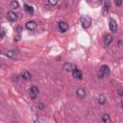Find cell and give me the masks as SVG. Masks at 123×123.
Masks as SVG:
<instances>
[{
  "instance_id": "obj_1",
  "label": "cell",
  "mask_w": 123,
  "mask_h": 123,
  "mask_svg": "<svg viewBox=\"0 0 123 123\" xmlns=\"http://www.w3.org/2000/svg\"><path fill=\"white\" fill-rule=\"evenodd\" d=\"M80 20H81L82 26L85 29H87V28L90 27V25H91V18H90V16H88L86 14V15H82L81 18H80Z\"/></svg>"
},
{
  "instance_id": "obj_2",
  "label": "cell",
  "mask_w": 123,
  "mask_h": 123,
  "mask_svg": "<svg viewBox=\"0 0 123 123\" xmlns=\"http://www.w3.org/2000/svg\"><path fill=\"white\" fill-rule=\"evenodd\" d=\"M6 17L10 21H16L17 18H18V14L15 13L14 12H12V11H10V12H8L6 13Z\"/></svg>"
},
{
  "instance_id": "obj_3",
  "label": "cell",
  "mask_w": 123,
  "mask_h": 123,
  "mask_svg": "<svg viewBox=\"0 0 123 123\" xmlns=\"http://www.w3.org/2000/svg\"><path fill=\"white\" fill-rule=\"evenodd\" d=\"M38 92H39L38 88L36 86H31V88L29 90V95H30V97L32 99H36L37 96V94H38Z\"/></svg>"
},
{
  "instance_id": "obj_4",
  "label": "cell",
  "mask_w": 123,
  "mask_h": 123,
  "mask_svg": "<svg viewBox=\"0 0 123 123\" xmlns=\"http://www.w3.org/2000/svg\"><path fill=\"white\" fill-rule=\"evenodd\" d=\"M109 26H110V30L111 31V33H116L117 32V23L114 19H110V23H109Z\"/></svg>"
},
{
  "instance_id": "obj_5",
  "label": "cell",
  "mask_w": 123,
  "mask_h": 123,
  "mask_svg": "<svg viewBox=\"0 0 123 123\" xmlns=\"http://www.w3.org/2000/svg\"><path fill=\"white\" fill-rule=\"evenodd\" d=\"M58 27H59L60 31H61V32H62V33L66 32V31L68 30V28H69L68 24H67L66 22H64V21H61V22H59V24H58Z\"/></svg>"
},
{
  "instance_id": "obj_6",
  "label": "cell",
  "mask_w": 123,
  "mask_h": 123,
  "mask_svg": "<svg viewBox=\"0 0 123 123\" xmlns=\"http://www.w3.org/2000/svg\"><path fill=\"white\" fill-rule=\"evenodd\" d=\"M62 68H63L64 71H67V72L71 71V72H72V70H73L74 68H76V66H75L73 63H71V62H66V63L63 64Z\"/></svg>"
},
{
  "instance_id": "obj_7",
  "label": "cell",
  "mask_w": 123,
  "mask_h": 123,
  "mask_svg": "<svg viewBox=\"0 0 123 123\" xmlns=\"http://www.w3.org/2000/svg\"><path fill=\"white\" fill-rule=\"evenodd\" d=\"M72 75H73V77H75V78H77V79H79V80H81V79L83 78V73H82L81 70L78 69L77 67L72 70Z\"/></svg>"
},
{
  "instance_id": "obj_8",
  "label": "cell",
  "mask_w": 123,
  "mask_h": 123,
  "mask_svg": "<svg viewBox=\"0 0 123 123\" xmlns=\"http://www.w3.org/2000/svg\"><path fill=\"white\" fill-rule=\"evenodd\" d=\"M99 70L101 71V73L103 74V76H108V75L110 74V67H109L108 65H106V64H103V65L100 67Z\"/></svg>"
},
{
  "instance_id": "obj_9",
  "label": "cell",
  "mask_w": 123,
  "mask_h": 123,
  "mask_svg": "<svg viewBox=\"0 0 123 123\" xmlns=\"http://www.w3.org/2000/svg\"><path fill=\"white\" fill-rule=\"evenodd\" d=\"M26 28L28 29V30H31V31H33V30H35L36 28H37V23L35 22V21H33V20H31V21H28L27 23H26Z\"/></svg>"
},
{
  "instance_id": "obj_10",
  "label": "cell",
  "mask_w": 123,
  "mask_h": 123,
  "mask_svg": "<svg viewBox=\"0 0 123 123\" xmlns=\"http://www.w3.org/2000/svg\"><path fill=\"white\" fill-rule=\"evenodd\" d=\"M111 41H112V37L111 36V35H105V37H104V44H105V46H109L111 43Z\"/></svg>"
},
{
  "instance_id": "obj_11",
  "label": "cell",
  "mask_w": 123,
  "mask_h": 123,
  "mask_svg": "<svg viewBox=\"0 0 123 123\" xmlns=\"http://www.w3.org/2000/svg\"><path fill=\"white\" fill-rule=\"evenodd\" d=\"M6 56L10 59H15L17 57V52L14 50H9L6 52Z\"/></svg>"
},
{
  "instance_id": "obj_12",
  "label": "cell",
  "mask_w": 123,
  "mask_h": 123,
  "mask_svg": "<svg viewBox=\"0 0 123 123\" xmlns=\"http://www.w3.org/2000/svg\"><path fill=\"white\" fill-rule=\"evenodd\" d=\"M76 94H77V96L79 97V98H84V97H86V90L84 89V88H78L77 90H76Z\"/></svg>"
},
{
  "instance_id": "obj_13",
  "label": "cell",
  "mask_w": 123,
  "mask_h": 123,
  "mask_svg": "<svg viewBox=\"0 0 123 123\" xmlns=\"http://www.w3.org/2000/svg\"><path fill=\"white\" fill-rule=\"evenodd\" d=\"M24 9H25V11H26L29 14H33V13H34V8H33L31 5L25 3V4H24Z\"/></svg>"
},
{
  "instance_id": "obj_14",
  "label": "cell",
  "mask_w": 123,
  "mask_h": 123,
  "mask_svg": "<svg viewBox=\"0 0 123 123\" xmlns=\"http://www.w3.org/2000/svg\"><path fill=\"white\" fill-rule=\"evenodd\" d=\"M21 77L25 80V81H30L31 80V74H30V72L29 71H24L23 73H22V75H21Z\"/></svg>"
},
{
  "instance_id": "obj_15",
  "label": "cell",
  "mask_w": 123,
  "mask_h": 123,
  "mask_svg": "<svg viewBox=\"0 0 123 123\" xmlns=\"http://www.w3.org/2000/svg\"><path fill=\"white\" fill-rule=\"evenodd\" d=\"M102 120H103L104 123H111V119L110 115L107 114V113L103 114V116H102Z\"/></svg>"
},
{
  "instance_id": "obj_16",
  "label": "cell",
  "mask_w": 123,
  "mask_h": 123,
  "mask_svg": "<svg viewBox=\"0 0 123 123\" xmlns=\"http://www.w3.org/2000/svg\"><path fill=\"white\" fill-rule=\"evenodd\" d=\"M109 7H110V2L109 1H105L104 2V14H106L107 12L109 11Z\"/></svg>"
},
{
  "instance_id": "obj_17",
  "label": "cell",
  "mask_w": 123,
  "mask_h": 123,
  "mask_svg": "<svg viewBox=\"0 0 123 123\" xmlns=\"http://www.w3.org/2000/svg\"><path fill=\"white\" fill-rule=\"evenodd\" d=\"M106 97L103 95V94H100V96H99V100H98V102H99V104H101V105H103V104H105L106 103Z\"/></svg>"
},
{
  "instance_id": "obj_18",
  "label": "cell",
  "mask_w": 123,
  "mask_h": 123,
  "mask_svg": "<svg viewBox=\"0 0 123 123\" xmlns=\"http://www.w3.org/2000/svg\"><path fill=\"white\" fill-rule=\"evenodd\" d=\"M10 5H11V7H12V9H16V8L19 7V3H18L17 1H12V2L10 3Z\"/></svg>"
},
{
  "instance_id": "obj_19",
  "label": "cell",
  "mask_w": 123,
  "mask_h": 123,
  "mask_svg": "<svg viewBox=\"0 0 123 123\" xmlns=\"http://www.w3.org/2000/svg\"><path fill=\"white\" fill-rule=\"evenodd\" d=\"M4 37H5V30H4L3 28L0 27V39L3 38Z\"/></svg>"
},
{
  "instance_id": "obj_20",
  "label": "cell",
  "mask_w": 123,
  "mask_h": 123,
  "mask_svg": "<svg viewBox=\"0 0 123 123\" xmlns=\"http://www.w3.org/2000/svg\"><path fill=\"white\" fill-rule=\"evenodd\" d=\"M57 3H58L57 0H49V4H51V5H56Z\"/></svg>"
},
{
  "instance_id": "obj_21",
  "label": "cell",
  "mask_w": 123,
  "mask_h": 123,
  "mask_svg": "<svg viewBox=\"0 0 123 123\" xmlns=\"http://www.w3.org/2000/svg\"><path fill=\"white\" fill-rule=\"evenodd\" d=\"M97 76H98L99 78H101V79H102V78H104V76H103V74L101 73V71H100V70H98V72H97Z\"/></svg>"
},
{
  "instance_id": "obj_22",
  "label": "cell",
  "mask_w": 123,
  "mask_h": 123,
  "mask_svg": "<svg viewBox=\"0 0 123 123\" xmlns=\"http://www.w3.org/2000/svg\"><path fill=\"white\" fill-rule=\"evenodd\" d=\"M122 4V1L121 0H117V1H115V5L116 6H120Z\"/></svg>"
},
{
  "instance_id": "obj_23",
  "label": "cell",
  "mask_w": 123,
  "mask_h": 123,
  "mask_svg": "<svg viewBox=\"0 0 123 123\" xmlns=\"http://www.w3.org/2000/svg\"><path fill=\"white\" fill-rule=\"evenodd\" d=\"M118 94H119L120 96H122V88H119V89H118Z\"/></svg>"
},
{
  "instance_id": "obj_24",
  "label": "cell",
  "mask_w": 123,
  "mask_h": 123,
  "mask_svg": "<svg viewBox=\"0 0 123 123\" xmlns=\"http://www.w3.org/2000/svg\"><path fill=\"white\" fill-rule=\"evenodd\" d=\"M38 107H39V109H40V110H42L44 106H43V104H41V103H40V104H38Z\"/></svg>"
},
{
  "instance_id": "obj_25",
  "label": "cell",
  "mask_w": 123,
  "mask_h": 123,
  "mask_svg": "<svg viewBox=\"0 0 123 123\" xmlns=\"http://www.w3.org/2000/svg\"><path fill=\"white\" fill-rule=\"evenodd\" d=\"M118 45H119V46H121V45H122V41H121V40H119V41H118Z\"/></svg>"
},
{
  "instance_id": "obj_26",
  "label": "cell",
  "mask_w": 123,
  "mask_h": 123,
  "mask_svg": "<svg viewBox=\"0 0 123 123\" xmlns=\"http://www.w3.org/2000/svg\"><path fill=\"white\" fill-rule=\"evenodd\" d=\"M11 123H17V122H14V121H12V122H11Z\"/></svg>"
},
{
  "instance_id": "obj_27",
  "label": "cell",
  "mask_w": 123,
  "mask_h": 123,
  "mask_svg": "<svg viewBox=\"0 0 123 123\" xmlns=\"http://www.w3.org/2000/svg\"><path fill=\"white\" fill-rule=\"evenodd\" d=\"M0 54H1V49H0Z\"/></svg>"
},
{
  "instance_id": "obj_28",
  "label": "cell",
  "mask_w": 123,
  "mask_h": 123,
  "mask_svg": "<svg viewBox=\"0 0 123 123\" xmlns=\"http://www.w3.org/2000/svg\"><path fill=\"white\" fill-rule=\"evenodd\" d=\"M0 17H1V12H0Z\"/></svg>"
}]
</instances>
